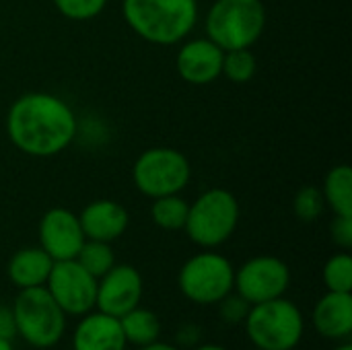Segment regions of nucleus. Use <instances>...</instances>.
<instances>
[{"label":"nucleus","mask_w":352,"mask_h":350,"mask_svg":"<svg viewBox=\"0 0 352 350\" xmlns=\"http://www.w3.org/2000/svg\"><path fill=\"white\" fill-rule=\"evenodd\" d=\"M16 336L39 350L54 349L66 334V314L43 287L21 289L12 301Z\"/></svg>","instance_id":"423d86ee"},{"label":"nucleus","mask_w":352,"mask_h":350,"mask_svg":"<svg viewBox=\"0 0 352 350\" xmlns=\"http://www.w3.org/2000/svg\"><path fill=\"white\" fill-rule=\"evenodd\" d=\"M175 340H177L179 347H190V349H194L196 344L202 342V330H200L196 324H184V326L177 330Z\"/></svg>","instance_id":"cd10ccee"},{"label":"nucleus","mask_w":352,"mask_h":350,"mask_svg":"<svg viewBox=\"0 0 352 350\" xmlns=\"http://www.w3.org/2000/svg\"><path fill=\"white\" fill-rule=\"evenodd\" d=\"M120 320L97 309L80 316L72 332V350H126Z\"/></svg>","instance_id":"dca6fc26"},{"label":"nucleus","mask_w":352,"mask_h":350,"mask_svg":"<svg viewBox=\"0 0 352 350\" xmlns=\"http://www.w3.org/2000/svg\"><path fill=\"white\" fill-rule=\"evenodd\" d=\"M39 248L54 260H74L85 243V233L78 215L64 206H54L43 212L37 225Z\"/></svg>","instance_id":"f8f14e48"},{"label":"nucleus","mask_w":352,"mask_h":350,"mask_svg":"<svg viewBox=\"0 0 352 350\" xmlns=\"http://www.w3.org/2000/svg\"><path fill=\"white\" fill-rule=\"evenodd\" d=\"M0 350H14V347H12V340L0 338Z\"/></svg>","instance_id":"2f4dec72"},{"label":"nucleus","mask_w":352,"mask_h":350,"mask_svg":"<svg viewBox=\"0 0 352 350\" xmlns=\"http://www.w3.org/2000/svg\"><path fill=\"white\" fill-rule=\"evenodd\" d=\"M126 25L155 45L182 43L200 17L198 0H122Z\"/></svg>","instance_id":"f03ea898"},{"label":"nucleus","mask_w":352,"mask_h":350,"mask_svg":"<svg viewBox=\"0 0 352 350\" xmlns=\"http://www.w3.org/2000/svg\"><path fill=\"white\" fill-rule=\"evenodd\" d=\"M291 287V268L276 256H256L235 270L233 291L250 305L285 297Z\"/></svg>","instance_id":"1a4fd4ad"},{"label":"nucleus","mask_w":352,"mask_h":350,"mask_svg":"<svg viewBox=\"0 0 352 350\" xmlns=\"http://www.w3.org/2000/svg\"><path fill=\"white\" fill-rule=\"evenodd\" d=\"M54 260L37 245V248H23L16 250L6 266L8 281L21 291V289H33L43 287L50 272H52Z\"/></svg>","instance_id":"f3484780"},{"label":"nucleus","mask_w":352,"mask_h":350,"mask_svg":"<svg viewBox=\"0 0 352 350\" xmlns=\"http://www.w3.org/2000/svg\"><path fill=\"white\" fill-rule=\"evenodd\" d=\"M138 350H182V349H179V347H175V344H171V342L155 340V342H151V344H146V347H140Z\"/></svg>","instance_id":"c756f323"},{"label":"nucleus","mask_w":352,"mask_h":350,"mask_svg":"<svg viewBox=\"0 0 352 350\" xmlns=\"http://www.w3.org/2000/svg\"><path fill=\"white\" fill-rule=\"evenodd\" d=\"M332 350H352V344L349 342V340H344V342H338V344H336Z\"/></svg>","instance_id":"473e14b6"},{"label":"nucleus","mask_w":352,"mask_h":350,"mask_svg":"<svg viewBox=\"0 0 352 350\" xmlns=\"http://www.w3.org/2000/svg\"><path fill=\"white\" fill-rule=\"evenodd\" d=\"M235 266L214 250H202L188 258L177 274L179 293L196 305H217L233 291Z\"/></svg>","instance_id":"6e6552de"},{"label":"nucleus","mask_w":352,"mask_h":350,"mask_svg":"<svg viewBox=\"0 0 352 350\" xmlns=\"http://www.w3.org/2000/svg\"><path fill=\"white\" fill-rule=\"evenodd\" d=\"M239 217L241 208L235 194L225 188H210L190 204L184 231L198 248L217 250L233 237Z\"/></svg>","instance_id":"7ed1b4c3"},{"label":"nucleus","mask_w":352,"mask_h":350,"mask_svg":"<svg viewBox=\"0 0 352 350\" xmlns=\"http://www.w3.org/2000/svg\"><path fill=\"white\" fill-rule=\"evenodd\" d=\"M192 179L190 159L171 146H153L142 151L132 165L134 188L155 200L161 196L182 194Z\"/></svg>","instance_id":"0eeeda50"},{"label":"nucleus","mask_w":352,"mask_h":350,"mask_svg":"<svg viewBox=\"0 0 352 350\" xmlns=\"http://www.w3.org/2000/svg\"><path fill=\"white\" fill-rule=\"evenodd\" d=\"M52 2L64 19L76 23L97 19L107 6V0H52Z\"/></svg>","instance_id":"393cba45"},{"label":"nucleus","mask_w":352,"mask_h":350,"mask_svg":"<svg viewBox=\"0 0 352 350\" xmlns=\"http://www.w3.org/2000/svg\"><path fill=\"white\" fill-rule=\"evenodd\" d=\"M192 350H229V349H225V347H221V344H214V342H200V344H196Z\"/></svg>","instance_id":"7c9ffc66"},{"label":"nucleus","mask_w":352,"mask_h":350,"mask_svg":"<svg viewBox=\"0 0 352 350\" xmlns=\"http://www.w3.org/2000/svg\"><path fill=\"white\" fill-rule=\"evenodd\" d=\"M0 338H6V340H14L16 338L12 307L4 305V303H0Z\"/></svg>","instance_id":"c85d7f7f"},{"label":"nucleus","mask_w":352,"mask_h":350,"mask_svg":"<svg viewBox=\"0 0 352 350\" xmlns=\"http://www.w3.org/2000/svg\"><path fill=\"white\" fill-rule=\"evenodd\" d=\"M45 289L68 318H80L95 309L97 278L76 260L54 262Z\"/></svg>","instance_id":"9d476101"},{"label":"nucleus","mask_w":352,"mask_h":350,"mask_svg":"<svg viewBox=\"0 0 352 350\" xmlns=\"http://www.w3.org/2000/svg\"><path fill=\"white\" fill-rule=\"evenodd\" d=\"M256 72H258V60H256L252 47L225 52L221 76H225L233 85H245L256 76Z\"/></svg>","instance_id":"4be33fe9"},{"label":"nucleus","mask_w":352,"mask_h":350,"mask_svg":"<svg viewBox=\"0 0 352 350\" xmlns=\"http://www.w3.org/2000/svg\"><path fill=\"white\" fill-rule=\"evenodd\" d=\"M144 295L142 274L130 264H116L101 278H97L95 309L113 318H122L138 307Z\"/></svg>","instance_id":"9b49d317"},{"label":"nucleus","mask_w":352,"mask_h":350,"mask_svg":"<svg viewBox=\"0 0 352 350\" xmlns=\"http://www.w3.org/2000/svg\"><path fill=\"white\" fill-rule=\"evenodd\" d=\"M314 330L330 342H344L352 336V293L328 291L311 311Z\"/></svg>","instance_id":"2eb2a0df"},{"label":"nucleus","mask_w":352,"mask_h":350,"mask_svg":"<svg viewBox=\"0 0 352 350\" xmlns=\"http://www.w3.org/2000/svg\"><path fill=\"white\" fill-rule=\"evenodd\" d=\"M118 320H120L126 342L136 349L146 347L161 338V320L155 311H151L146 307L138 305Z\"/></svg>","instance_id":"a211bd4d"},{"label":"nucleus","mask_w":352,"mask_h":350,"mask_svg":"<svg viewBox=\"0 0 352 350\" xmlns=\"http://www.w3.org/2000/svg\"><path fill=\"white\" fill-rule=\"evenodd\" d=\"M188 200L179 194L155 198L151 204V219L163 231H184L188 219Z\"/></svg>","instance_id":"aec40b11"},{"label":"nucleus","mask_w":352,"mask_h":350,"mask_svg":"<svg viewBox=\"0 0 352 350\" xmlns=\"http://www.w3.org/2000/svg\"><path fill=\"white\" fill-rule=\"evenodd\" d=\"M74 260L95 278H101L107 270L116 266V254L111 250V243L95 239H85Z\"/></svg>","instance_id":"412c9836"},{"label":"nucleus","mask_w":352,"mask_h":350,"mask_svg":"<svg viewBox=\"0 0 352 350\" xmlns=\"http://www.w3.org/2000/svg\"><path fill=\"white\" fill-rule=\"evenodd\" d=\"M6 136L27 157L50 159L66 151L76 134L74 109L58 95L31 91L16 97L6 111Z\"/></svg>","instance_id":"f257e3e1"},{"label":"nucleus","mask_w":352,"mask_h":350,"mask_svg":"<svg viewBox=\"0 0 352 350\" xmlns=\"http://www.w3.org/2000/svg\"><path fill=\"white\" fill-rule=\"evenodd\" d=\"M326 208L334 215L352 217V169L349 165H336L326 173L324 186L320 188Z\"/></svg>","instance_id":"6ab92c4d"},{"label":"nucleus","mask_w":352,"mask_h":350,"mask_svg":"<svg viewBox=\"0 0 352 350\" xmlns=\"http://www.w3.org/2000/svg\"><path fill=\"white\" fill-rule=\"evenodd\" d=\"M217 307H219V318L227 326H243V322H245L252 305L241 295H237L235 291H231L227 297H223L217 303Z\"/></svg>","instance_id":"a878e982"},{"label":"nucleus","mask_w":352,"mask_h":350,"mask_svg":"<svg viewBox=\"0 0 352 350\" xmlns=\"http://www.w3.org/2000/svg\"><path fill=\"white\" fill-rule=\"evenodd\" d=\"M262 0H214L206 12V37L221 50H243L258 43L266 29Z\"/></svg>","instance_id":"39448f33"},{"label":"nucleus","mask_w":352,"mask_h":350,"mask_svg":"<svg viewBox=\"0 0 352 350\" xmlns=\"http://www.w3.org/2000/svg\"><path fill=\"white\" fill-rule=\"evenodd\" d=\"M223 56H225V50H221L208 37H196L188 41L184 39L175 56V68H177V74L188 85L204 87V85L214 83L221 76Z\"/></svg>","instance_id":"ddd939ff"},{"label":"nucleus","mask_w":352,"mask_h":350,"mask_svg":"<svg viewBox=\"0 0 352 350\" xmlns=\"http://www.w3.org/2000/svg\"><path fill=\"white\" fill-rule=\"evenodd\" d=\"M330 239L336 248L342 252H349L352 248V217L334 215L330 221Z\"/></svg>","instance_id":"bb28decb"},{"label":"nucleus","mask_w":352,"mask_h":350,"mask_svg":"<svg viewBox=\"0 0 352 350\" xmlns=\"http://www.w3.org/2000/svg\"><path fill=\"white\" fill-rule=\"evenodd\" d=\"M243 330L258 350H295L305 334V318L297 303L278 297L252 305Z\"/></svg>","instance_id":"20e7f679"},{"label":"nucleus","mask_w":352,"mask_h":350,"mask_svg":"<svg viewBox=\"0 0 352 350\" xmlns=\"http://www.w3.org/2000/svg\"><path fill=\"white\" fill-rule=\"evenodd\" d=\"M326 210V202L322 190L318 186H303L293 198V212L301 223L318 221Z\"/></svg>","instance_id":"b1692460"},{"label":"nucleus","mask_w":352,"mask_h":350,"mask_svg":"<svg viewBox=\"0 0 352 350\" xmlns=\"http://www.w3.org/2000/svg\"><path fill=\"white\" fill-rule=\"evenodd\" d=\"M324 285L332 293H352V256L349 252H336L328 258L322 272Z\"/></svg>","instance_id":"5701e85b"},{"label":"nucleus","mask_w":352,"mask_h":350,"mask_svg":"<svg viewBox=\"0 0 352 350\" xmlns=\"http://www.w3.org/2000/svg\"><path fill=\"white\" fill-rule=\"evenodd\" d=\"M82 233L87 239L111 243L120 239L130 225V215L126 206L111 198H99L89 202L78 215Z\"/></svg>","instance_id":"4468645a"}]
</instances>
